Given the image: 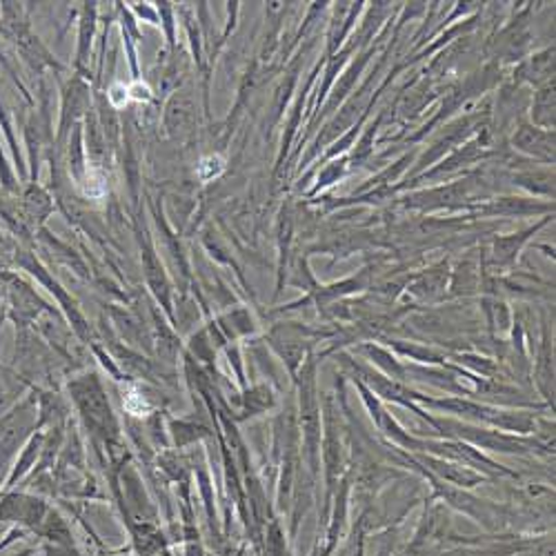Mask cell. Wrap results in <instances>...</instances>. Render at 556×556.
I'll return each instance as SVG.
<instances>
[{
    "label": "cell",
    "instance_id": "obj_2",
    "mask_svg": "<svg viewBox=\"0 0 556 556\" xmlns=\"http://www.w3.org/2000/svg\"><path fill=\"white\" fill-rule=\"evenodd\" d=\"M127 94H129V87L116 83V85L112 87V91H110V99H112V103H114L116 108H123V105L127 103V99H129Z\"/></svg>",
    "mask_w": 556,
    "mask_h": 556
},
{
    "label": "cell",
    "instance_id": "obj_1",
    "mask_svg": "<svg viewBox=\"0 0 556 556\" xmlns=\"http://www.w3.org/2000/svg\"><path fill=\"white\" fill-rule=\"evenodd\" d=\"M225 169V161L220 156H207L201 161L199 165V178L201 180H212L214 176H218Z\"/></svg>",
    "mask_w": 556,
    "mask_h": 556
}]
</instances>
